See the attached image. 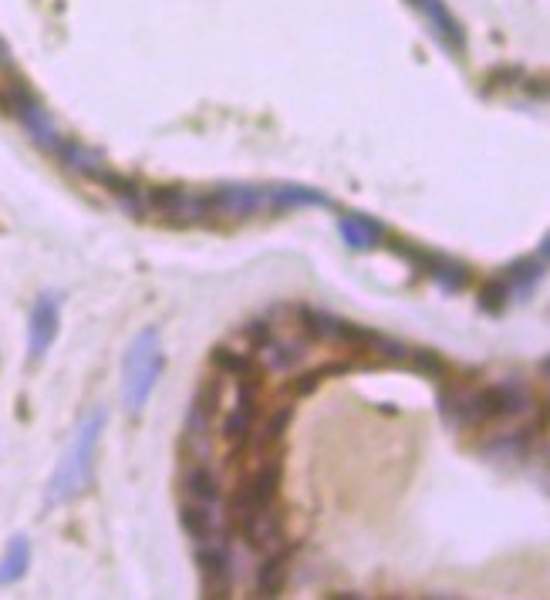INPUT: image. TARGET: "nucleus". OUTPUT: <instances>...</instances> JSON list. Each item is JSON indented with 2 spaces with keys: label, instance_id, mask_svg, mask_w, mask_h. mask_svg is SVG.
Masks as SVG:
<instances>
[{
  "label": "nucleus",
  "instance_id": "nucleus-1",
  "mask_svg": "<svg viewBox=\"0 0 550 600\" xmlns=\"http://www.w3.org/2000/svg\"><path fill=\"white\" fill-rule=\"evenodd\" d=\"M162 371V354H159V334L156 331H142L135 338L132 351L125 354V402H129L135 412L146 405V398L152 392Z\"/></svg>",
  "mask_w": 550,
  "mask_h": 600
},
{
  "label": "nucleus",
  "instance_id": "nucleus-2",
  "mask_svg": "<svg viewBox=\"0 0 550 600\" xmlns=\"http://www.w3.org/2000/svg\"><path fill=\"white\" fill-rule=\"evenodd\" d=\"M466 408L480 418H513L524 412V395H520L513 385H507V381H497V385L480 388Z\"/></svg>",
  "mask_w": 550,
  "mask_h": 600
},
{
  "label": "nucleus",
  "instance_id": "nucleus-3",
  "mask_svg": "<svg viewBox=\"0 0 550 600\" xmlns=\"http://www.w3.org/2000/svg\"><path fill=\"white\" fill-rule=\"evenodd\" d=\"M196 563H200V577H203V597L223 600L230 597V560L220 547H203L196 553Z\"/></svg>",
  "mask_w": 550,
  "mask_h": 600
},
{
  "label": "nucleus",
  "instance_id": "nucleus-4",
  "mask_svg": "<svg viewBox=\"0 0 550 600\" xmlns=\"http://www.w3.org/2000/svg\"><path fill=\"white\" fill-rule=\"evenodd\" d=\"M240 530H243V536H247L250 547L264 550V547H274V543L281 540L284 520H281V513H274L270 506H264V509H254V513L240 523Z\"/></svg>",
  "mask_w": 550,
  "mask_h": 600
},
{
  "label": "nucleus",
  "instance_id": "nucleus-5",
  "mask_svg": "<svg viewBox=\"0 0 550 600\" xmlns=\"http://www.w3.org/2000/svg\"><path fill=\"white\" fill-rule=\"evenodd\" d=\"M102 422H105V415H95L92 422L81 429V435H78V449L71 452V459H68V489H78L81 483L88 479V469H92V449H95V435H98V429H102Z\"/></svg>",
  "mask_w": 550,
  "mask_h": 600
},
{
  "label": "nucleus",
  "instance_id": "nucleus-6",
  "mask_svg": "<svg viewBox=\"0 0 550 600\" xmlns=\"http://www.w3.org/2000/svg\"><path fill=\"white\" fill-rule=\"evenodd\" d=\"M287 577H291V550L274 553L257 574V587L264 597H281L287 587Z\"/></svg>",
  "mask_w": 550,
  "mask_h": 600
},
{
  "label": "nucleus",
  "instance_id": "nucleus-7",
  "mask_svg": "<svg viewBox=\"0 0 550 600\" xmlns=\"http://www.w3.org/2000/svg\"><path fill=\"white\" fill-rule=\"evenodd\" d=\"M186 493L189 499H196V503H216L220 499V479H216V472H210V466H193L186 472Z\"/></svg>",
  "mask_w": 550,
  "mask_h": 600
},
{
  "label": "nucleus",
  "instance_id": "nucleus-8",
  "mask_svg": "<svg viewBox=\"0 0 550 600\" xmlns=\"http://www.w3.org/2000/svg\"><path fill=\"white\" fill-rule=\"evenodd\" d=\"M179 523H183V530L193 536V540L206 543L213 536V513L206 509V503H189L179 509Z\"/></svg>",
  "mask_w": 550,
  "mask_h": 600
},
{
  "label": "nucleus",
  "instance_id": "nucleus-9",
  "mask_svg": "<svg viewBox=\"0 0 550 600\" xmlns=\"http://www.w3.org/2000/svg\"><path fill=\"white\" fill-rule=\"evenodd\" d=\"M213 368L223 371V375H237V378H257V365L254 358H247V354L240 351H230V348H213L210 354Z\"/></svg>",
  "mask_w": 550,
  "mask_h": 600
},
{
  "label": "nucleus",
  "instance_id": "nucleus-10",
  "mask_svg": "<svg viewBox=\"0 0 550 600\" xmlns=\"http://www.w3.org/2000/svg\"><path fill=\"white\" fill-rule=\"evenodd\" d=\"M149 203H152V209H156V213L173 216V213H183L189 199H186V193L179 186H156L149 193Z\"/></svg>",
  "mask_w": 550,
  "mask_h": 600
},
{
  "label": "nucleus",
  "instance_id": "nucleus-11",
  "mask_svg": "<svg viewBox=\"0 0 550 600\" xmlns=\"http://www.w3.org/2000/svg\"><path fill=\"white\" fill-rule=\"evenodd\" d=\"M95 179L102 183L108 193H115V196H135V179H129L125 172H112V169H102V172H95Z\"/></svg>",
  "mask_w": 550,
  "mask_h": 600
},
{
  "label": "nucleus",
  "instance_id": "nucleus-12",
  "mask_svg": "<svg viewBox=\"0 0 550 600\" xmlns=\"http://www.w3.org/2000/svg\"><path fill=\"white\" fill-rule=\"evenodd\" d=\"M503 304H507V284H503V280H486L480 290V307L490 314H497Z\"/></svg>",
  "mask_w": 550,
  "mask_h": 600
},
{
  "label": "nucleus",
  "instance_id": "nucleus-13",
  "mask_svg": "<svg viewBox=\"0 0 550 600\" xmlns=\"http://www.w3.org/2000/svg\"><path fill=\"white\" fill-rule=\"evenodd\" d=\"M412 365H416L419 371H426V375H446V371H449L446 358H439L436 351H419Z\"/></svg>",
  "mask_w": 550,
  "mask_h": 600
},
{
  "label": "nucleus",
  "instance_id": "nucleus-14",
  "mask_svg": "<svg viewBox=\"0 0 550 600\" xmlns=\"http://www.w3.org/2000/svg\"><path fill=\"white\" fill-rule=\"evenodd\" d=\"M287 422H291V408H284V412H277L274 418H270V425H267V442H277L284 435V429H287Z\"/></svg>",
  "mask_w": 550,
  "mask_h": 600
}]
</instances>
